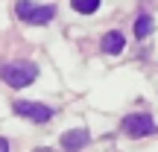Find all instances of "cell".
<instances>
[{
    "instance_id": "30bf717a",
    "label": "cell",
    "mask_w": 158,
    "mask_h": 152,
    "mask_svg": "<svg viewBox=\"0 0 158 152\" xmlns=\"http://www.w3.org/2000/svg\"><path fill=\"white\" fill-rule=\"evenodd\" d=\"M41 152H44V149H41Z\"/></svg>"
},
{
    "instance_id": "6da1fadb",
    "label": "cell",
    "mask_w": 158,
    "mask_h": 152,
    "mask_svg": "<svg viewBox=\"0 0 158 152\" xmlns=\"http://www.w3.org/2000/svg\"><path fill=\"white\" fill-rule=\"evenodd\" d=\"M35 76H38V68L32 62H6L0 68V79L12 88H27L35 82Z\"/></svg>"
},
{
    "instance_id": "8992f818",
    "label": "cell",
    "mask_w": 158,
    "mask_h": 152,
    "mask_svg": "<svg viewBox=\"0 0 158 152\" xmlns=\"http://www.w3.org/2000/svg\"><path fill=\"white\" fill-rule=\"evenodd\" d=\"M123 44H126V38L120 32H106V35H102V50L111 53V56H117V53L123 50Z\"/></svg>"
},
{
    "instance_id": "ba28073f",
    "label": "cell",
    "mask_w": 158,
    "mask_h": 152,
    "mask_svg": "<svg viewBox=\"0 0 158 152\" xmlns=\"http://www.w3.org/2000/svg\"><path fill=\"white\" fill-rule=\"evenodd\" d=\"M149 32H152V18H149V15H141L135 21V35H138V38H147Z\"/></svg>"
},
{
    "instance_id": "7a4b0ae2",
    "label": "cell",
    "mask_w": 158,
    "mask_h": 152,
    "mask_svg": "<svg viewBox=\"0 0 158 152\" xmlns=\"http://www.w3.org/2000/svg\"><path fill=\"white\" fill-rule=\"evenodd\" d=\"M15 12H18V18H23L27 23H35V27L50 23L53 15H56L53 6H38V3H32V0H18V3H15Z\"/></svg>"
},
{
    "instance_id": "5b68a950",
    "label": "cell",
    "mask_w": 158,
    "mask_h": 152,
    "mask_svg": "<svg viewBox=\"0 0 158 152\" xmlns=\"http://www.w3.org/2000/svg\"><path fill=\"white\" fill-rule=\"evenodd\" d=\"M88 132L85 129H70V132H64L62 135V149L64 152H79V149H85L88 146Z\"/></svg>"
},
{
    "instance_id": "3957f363",
    "label": "cell",
    "mask_w": 158,
    "mask_h": 152,
    "mask_svg": "<svg viewBox=\"0 0 158 152\" xmlns=\"http://www.w3.org/2000/svg\"><path fill=\"white\" fill-rule=\"evenodd\" d=\"M15 114L32 120V123H47L53 117V108L50 105H41V102H29V100H18L15 102Z\"/></svg>"
},
{
    "instance_id": "52a82bcc",
    "label": "cell",
    "mask_w": 158,
    "mask_h": 152,
    "mask_svg": "<svg viewBox=\"0 0 158 152\" xmlns=\"http://www.w3.org/2000/svg\"><path fill=\"white\" fill-rule=\"evenodd\" d=\"M70 6H73L79 15H91V12L100 9V0H70Z\"/></svg>"
},
{
    "instance_id": "277c9868",
    "label": "cell",
    "mask_w": 158,
    "mask_h": 152,
    "mask_svg": "<svg viewBox=\"0 0 158 152\" xmlns=\"http://www.w3.org/2000/svg\"><path fill=\"white\" fill-rule=\"evenodd\" d=\"M123 132L129 138H143V135H152L155 132V120L149 114H129L123 120Z\"/></svg>"
},
{
    "instance_id": "9c48e42d",
    "label": "cell",
    "mask_w": 158,
    "mask_h": 152,
    "mask_svg": "<svg viewBox=\"0 0 158 152\" xmlns=\"http://www.w3.org/2000/svg\"><path fill=\"white\" fill-rule=\"evenodd\" d=\"M0 152H9V141L6 138H0Z\"/></svg>"
}]
</instances>
